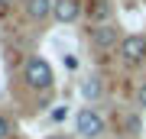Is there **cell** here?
Wrapping results in <instances>:
<instances>
[{
	"instance_id": "6da1fadb",
	"label": "cell",
	"mask_w": 146,
	"mask_h": 139,
	"mask_svg": "<svg viewBox=\"0 0 146 139\" xmlns=\"http://www.w3.org/2000/svg\"><path fill=\"white\" fill-rule=\"evenodd\" d=\"M23 81L29 84L33 91H49L52 88V65L46 62V58H39V55H33L26 58V68H23Z\"/></svg>"
},
{
	"instance_id": "7a4b0ae2",
	"label": "cell",
	"mask_w": 146,
	"mask_h": 139,
	"mask_svg": "<svg viewBox=\"0 0 146 139\" xmlns=\"http://www.w3.org/2000/svg\"><path fill=\"white\" fill-rule=\"evenodd\" d=\"M75 129H78V136H84V139H98V136H104V117L94 107H81L78 117H75Z\"/></svg>"
},
{
	"instance_id": "3957f363",
	"label": "cell",
	"mask_w": 146,
	"mask_h": 139,
	"mask_svg": "<svg viewBox=\"0 0 146 139\" xmlns=\"http://www.w3.org/2000/svg\"><path fill=\"white\" fill-rule=\"evenodd\" d=\"M120 42H123V32L114 23H101V26L91 29V45L94 49H120Z\"/></svg>"
},
{
	"instance_id": "277c9868",
	"label": "cell",
	"mask_w": 146,
	"mask_h": 139,
	"mask_svg": "<svg viewBox=\"0 0 146 139\" xmlns=\"http://www.w3.org/2000/svg\"><path fill=\"white\" fill-rule=\"evenodd\" d=\"M117 52H120V58H123L127 65H140L146 58V36H123Z\"/></svg>"
},
{
	"instance_id": "5b68a950",
	"label": "cell",
	"mask_w": 146,
	"mask_h": 139,
	"mask_svg": "<svg viewBox=\"0 0 146 139\" xmlns=\"http://www.w3.org/2000/svg\"><path fill=\"white\" fill-rule=\"evenodd\" d=\"M23 10H26V16L33 23H42L46 16H52L55 0H23Z\"/></svg>"
},
{
	"instance_id": "8992f818",
	"label": "cell",
	"mask_w": 146,
	"mask_h": 139,
	"mask_svg": "<svg viewBox=\"0 0 146 139\" xmlns=\"http://www.w3.org/2000/svg\"><path fill=\"white\" fill-rule=\"evenodd\" d=\"M52 16H55L58 23H75L81 16V7H78V0H55Z\"/></svg>"
},
{
	"instance_id": "52a82bcc",
	"label": "cell",
	"mask_w": 146,
	"mask_h": 139,
	"mask_svg": "<svg viewBox=\"0 0 146 139\" xmlns=\"http://www.w3.org/2000/svg\"><path fill=\"white\" fill-rule=\"evenodd\" d=\"M81 97L84 100H98L101 97V94H104V84H101V78L98 74H91V78H84V81H81Z\"/></svg>"
},
{
	"instance_id": "ba28073f",
	"label": "cell",
	"mask_w": 146,
	"mask_h": 139,
	"mask_svg": "<svg viewBox=\"0 0 146 139\" xmlns=\"http://www.w3.org/2000/svg\"><path fill=\"white\" fill-rule=\"evenodd\" d=\"M110 16V3L107 0H98V7H94V20H107Z\"/></svg>"
},
{
	"instance_id": "9c48e42d",
	"label": "cell",
	"mask_w": 146,
	"mask_h": 139,
	"mask_svg": "<svg viewBox=\"0 0 146 139\" xmlns=\"http://www.w3.org/2000/svg\"><path fill=\"white\" fill-rule=\"evenodd\" d=\"M136 100H140V107L146 110V81L140 84V91H136Z\"/></svg>"
},
{
	"instance_id": "30bf717a",
	"label": "cell",
	"mask_w": 146,
	"mask_h": 139,
	"mask_svg": "<svg viewBox=\"0 0 146 139\" xmlns=\"http://www.w3.org/2000/svg\"><path fill=\"white\" fill-rule=\"evenodd\" d=\"M10 136V123H7V117H0V139Z\"/></svg>"
},
{
	"instance_id": "8fae6325",
	"label": "cell",
	"mask_w": 146,
	"mask_h": 139,
	"mask_svg": "<svg viewBox=\"0 0 146 139\" xmlns=\"http://www.w3.org/2000/svg\"><path fill=\"white\" fill-rule=\"evenodd\" d=\"M7 3H10V0H0V13H3V10H7Z\"/></svg>"
},
{
	"instance_id": "7c38bea8",
	"label": "cell",
	"mask_w": 146,
	"mask_h": 139,
	"mask_svg": "<svg viewBox=\"0 0 146 139\" xmlns=\"http://www.w3.org/2000/svg\"><path fill=\"white\" fill-rule=\"evenodd\" d=\"M46 139H68V136H46Z\"/></svg>"
}]
</instances>
